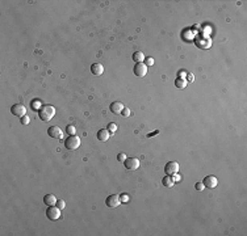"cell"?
<instances>
[{"mask_svg":"<svg viewBox=\"0 0 247 236\" xmlns=\"http://www.w3.org/2000/svg\"><path fill=\"white\" fill-rule=\"evenodd\" d=\"M54 116H55V108L51 106V105H44V106H41V109L38 110L39 119L44 121V122L50 121Z\"/></svg>","mask_w":247,"mask_h":236,"instance_id":"cell-1","label":"cell"},{"mask_svg":"<svg viewBox=\"0 0 247 236\" xmlns=\"http://www.w3.org/2000/svg\"><path fill=\"white\" fill-rule=\"evenodd\" d=\"M79 146H80V138L76 135H68V138L65 140V147L70 151L78 150Z\"/></svg>","mask_w":247,"mask_h":236,"instance_id":"cell-2","label":"cell"},{"mask_svg":"<svg viewBox=\"0 0 247 236\" xmlns=\"http://www.w3.org/2000/svg\"><path fill=\"white\" fill-rule=\"evenodd\" d=\"M124 165L128 171H136L139 168V160L136 157H126L124 161Z\"/></svg>","mask_w":247,"mask_h":236,"instance_id":"cell-3","label":"cell"},{"mask_svg":"<svg viewBox=\"0 0 247 236\" xmlns=\"http://www.w3.org/2000/svg\"><path fill=\"white\" fill-rule=\"evenodd\" d=\"M120 203H121V199H120V195L118 194H111V195L106 197V199H105V205L111 208L117 207Z\"/></svg>","mask_w":247,"mask_h":236,"instance_id":"cell-4","label":"cell"},{"mask_svg":"<svg viewBox=\"0 0 247 236\" xmlns=\"http://www.w3.org/2000/svg\"><path fill=\"white\" fill-rule=\"evenodd\" d=\"M11 113L13 114L15 117H24L25 116V113H26V108L24 106L23 104H15V105H12V108H11Z\"/></svg>","mask_w":247,"mask_h":236,"instance_id":"cell-5","label":"cell"},{"mask_svg":"<svg viewBox=\"0 0 247 236\" xmlns=\"http://www.w3.org/2000/svg\"><path fill=\"white\" fill-rule=\"evenodd\" d=\"M46 216L50 220H58L60 218V210L57 206H49L46 210Z\"/></svg>","mask_w":247,"mask_h":236,"instance_id":"cell-6","label":"cell"},{"mask_svg":"<svg viewBox=\"0 0 247 236\" xmlns=\"http://www.w3.org/2000/svg\"><path fill=\"white\" fill-rule=\"evenodd\" d=\"M133 72H134V75H136V76L143 77L146 74H147V66H146L143 62L137 63V64L134 66V68H133Z\"/></svg>","mask_w":247,"mask_h":236,"instance_id":"cell-7","label":"cell"},{"mask_svg":"<svg viewBox=\"0 0 247 236\" xmlns=\"http://www.w3.org/2000/svg\"><path fill=\"white\" fill-rule=\"evenodd\" d=\"M164 172L168 176H172L175 173H179V164L176 161H168L164 167Z\"/></svg>","mask_w":247,"mask_h":236,"instance_id":"cell-8","label":"cell"},{"mask_svg":"<svg viewBox=\"0 0 247 236\" xmlns=\"http://www.w3.org/2000/svg\"><path fill=\"white\" fill-rule=\"evenodd\" d=\"M47 134H49V137L53 138V139H62L63 138V131L60 130V127H58V126H51V127H49Z\"/></svg>","mask_w":247,"mask_h":236,"instance_id":"cell-9","label":"cell"},{"mask_svg":"<svg viewBox=\"0 0 247 236\" xmlns=\"http://www.w3.org/2000/svg\"><path fill=\"white\" fill-rule=\"evenodd\" d=\"M203 184H204V186H206V187H209V189H214L216 186H217V184H218V180H217V177H214V176H206L205 178L203 180Z\"/></svg>","mask_w":247,"mask_h":236,"instance_id":"cell-10","label":"cell"},{"mask_svg":"<svg viewBox=\"0 0 247 236\" xmlns=\"http://www.w3.org/2000/svg\"><path fill=\"white\" fill-rule=\"evenodd\" d=\"M124 104L122 102H120V101H113L111 104V106H109V109H111V111L112 113H114V114H121L122 113V110H124Z\"/></svg>","mask_w":247,"mask_h":236,"instance_id":"cell-11","label":"cell"},{"mask_svg":"<svg viewBox=\"0 0 247 236\" xmlns=\"http://www.w3.org/2000/svg\"><path fill=\"white\" fill-rule=\"evenodd\" d=\"M91 72H92L95 76H100V75H103V72H104V66L100 64V63H93V64L91 66Z\"/></svg>","mask_w":247,"mask_h":236,"instance_id":"cell-12","label":"cell"},{"mask_svg":"<svg viewBox=\"0 0 247 236\" xmlns=\"http://www.w3.org/2000/svg\"><path fill=\"white\" fill-rule=\"evenodd\" d=\"M97 139L100 142H106L109 139V131L106 129H100L97 131Z\"/></svg>","mask_w":247,"mask_h":236,"instance_id":"cell-13","label":"cell"},{"mask_svg":"<svg viewBox=\"0 0 247 236\" xmlns=\"http://www.w3.org/2000/svg\"><path fill=\"white\" fill-rule=\"evenodd\" d=\"M58 199L55 198V195L54 194H46L44 197V203L47 205V206H54V205L57 203Z\"/></svg>","mask_w":247,"mask_h":236,"instance_id":"cell-14","label":"cell"},{"mask_svg":"<svg viewBox=\"0 0 247 236\" xmlns=\"http://www.w3.org/2000/svg\"><path fill=\"white\" fill-rule=\"evenodd\" d=\"M133 60L137 63H141V62H145V54L142 51H136L133 54Z\"/></svg>","mask_w":247,"mask_h":236,"instance_id":"cell-15","label":"cell"},{"mask_svg":"<svg viewBox=\"0 0 247 236\" xmlns=\"http://www.w3.org/2000/svg\"><path fill=\"white\" fill-rule=\"evenodd\" d=\"M162 184H163V185L166 186V187H171V186H173V184H175V182L172 181V177L167 174V176L164 177L163 180H162Z\"/></svg>","mask_w":247,"mask_h":236,"instance_id":"cell-16","label":"cell"},{"mask_svg":"<svg viewBox=\"0 0 247 236\" xmlns=\"http://www.w3.org/2000/svg\"><path fill=\"white\" fill-rule=\"evenodd\" d=\"M175 85H176V88H179V89H183V88H185L187 87V80L185 79H176L175 80Z\"/></svg>","mask_w":247,"mask_h":236,"instance_id":"cell-17","label":"cell"},{"mask_svg":"<svg viewBox=\"0 0 247 236\" xmlns=\"http://www.w3.org/2000/svg\"><path fill=\"white\" fill-rule=\"evenodd\" d=\"M66 132L68 135H75V132H76V129H75V126H72V125H68L66 127Z\"/></svg>","mask_w":247,"mask_h":236,"instance_id":"cell-18","label":"cell"},{"mask_svg":"<svg viewBox=\"0 0 247 236\" xmlns=\"http://www.w3.org/2000/svg\"><path fill=\"white\" fill-rule=\"evenodd\" d=\"M106 129H108V131H109V132H113V134H114V132L117 131V125H116V123H113V122H111V123L108 125V127H106Z\"/></svg>","mask_w":247,"mask_h":236,"instance_id":"cell-19","label":"cell"},{"mask_svg":"<svg viewBox=\"0 0 247 236\" xmlns=\"http://www.w3.org/2000/svg\"><path fill=\"white\" fill-rule=\"evenodd\" d=\"M55 206L59 208V210H63V208H65V206H66V203H65V201H63V199H58L57 203H55Z\"/></svg>","mask_w":247,"mask_h":236,"instance_id":"cell-20","label":"cell"},{"mask_svg":"<svg viewBox=\"0 0 247 236\" xmlns=\"http://www.w3.org/2000/svg\"><path fill=\"white\" fill-rule=\"evenodd\" d=\"M120 199H121V203H128V202H129V195L122 194V195H120Z\"/></svg>","mask_w":247,"mask_h":236,"instance_id":"cell-21","label":"cell"},{"mask_svg":"<svg viewBox=\"0 0 247 236\" xmlns=\"http://www.w3.org/2000/svg\"><path fill=\"white\" fill-rule=\"evenodd\" d=\"M125 159H126V155H125L124 152H121V153H118V155H117V160H118L120 163H124V161H125Z\"/></svg>","mask_w":247,"mask_h":236,"instance_id":"cell-22","label":"cell"},{"mask_svg":"<svg viewBox=\"0 0 247 236\" xmlns=\"http://www.w3.org/2000/svg\"><path fill=\"white\" fill-rule=\"evenodd\" d=\"M121 114H122V116H124L125 118H128V117L130 116V109L125 106V108H124V110H122V113H121Z\"/></svg>","mask_w":247,"mask_h":236,"instance_id":"cell-23","label":"cell"},{"mask_svg":"<svg viewBox=\"0 0 247 236\" xmlns=\"http://www.w3.org/2000/svg\"><path fill=\"white\" fill-rule=\"evenodd\" d=\"M145 64L147 66V67H149V66H152V64H154V59L150 58V56H149V58H145Z\"/></svg>","mask_w":247,"mask_h":236,"instance_id":"cell-24","label":"cell"},{"mask_svg":"<svg viewBox=\"0 0 247 236\" xmlns=\"http://www.w3.org/2000/svg\"><path fill=\"white\" fill-rule=\"evenodd\" d=\"M195 187H196L197 192H203L204 187H205V186H204V184H203V182H197L196 185H195Z\"/></svg>","mask_w":247,"mask_h":236,"instance_id":"cell-25","label":"cell"},{"mask_svg":"<svg viewBox=\"0 0 247 236\" xmlns=\"http://www.w3.org/2000/svg\"><path fill=\"white\" fill-rule=\"evenodd\" d=\"M181 180V176L179 173H175V174H172V181L173 182H179V181Z\"/></svg>","mask_w":247,"mask_h":236,"instance_id":"cell-26","label":"cell"},{"mask_svg":"<svg viewBox=\"0 0 247 236\" xmlns=\"http://www.w3.org/2000/svg\"><path fill=\"white\" fill-rule=\"evenodd\" d=\"M20 121H21V123H23V125H28L30 119H29V117H28V116H24V117H21V119H20Z\"/></svg>","mask_w":247,"mask_h":236,"instance_id":"cell-27","label":"cell"},{"mask_svg":"<svg viewBox=\"0 0 247 236\" xmlns=\"http://www.w3.org/2000/svg\"><path fill=\"white\" fill-rule=\"evenodd\" d=\"M33 109H34V110H39V109H41V104H39L38 101H33Z\"/></svg>","mask_w":247,"mask_h":236,"instance_id":"cell-28","label":"cell"},{"mask_svg":"<svg viewBox=\"0 0 247 236\" xmlns=\"http://www.w3.org/2000/svg\"><path fill=\"white\" fill-rule=\"evenodd\" d=\"M193 79H195V77H193V75H192V74H188V81H193Z\"/></svg>","mask_w":247,"mask_h":236,"instance_id":"cell-29","label":"cell"},{"mask_svg":"<svg viewBox=\"0 0 247 236\" xmlns=\"http://www.w3.org/2000/svg\"><path fill=\"white\" fill-rule=\"evenodd\" d=\"M180 79H184V75H185V71H180Z\"/></svg>","mask_w":247,"mask_h":236,"instance_id":"cell-30","label":"cell"},{"mask_svg":"<svg viewBox=\"0 0 247 236\" xmlns=\"http://www.w3.org/2000/svg\"><path fill=\"white\" fill-rule=\"evenodd\" d=\"M158 132H159V131H154V132H151V134H149V135H147V137H149V138H150V137H152V135H155V134H158Z\"/></svg>","mask_w":247,"mask_h":236,"instance_id":"cell-31","label":"cell"}]
</instances>
